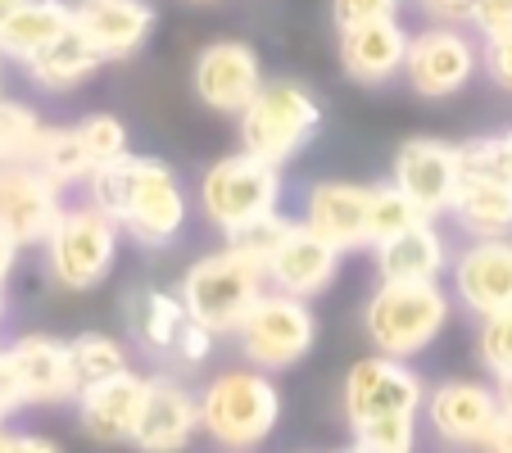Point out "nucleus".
Here are the masks:
<instances>
[{
    "label": "nucleus",
    "mask_w": 512,
    "mask_h": 453,
    "mask_svg": "<svg viewBox=\"0 0 512 453\" xmlns=\"http://www.w3.org/2000/svg\"><path fill=\"white\" fill-rule=\"evenodd\" d=\"M87 195L145 250H168L191 218V195L177 168L155 155H123L96 168Z\"/></svg>",
    "instance_id": "obj_1"
},
{
    "label": "nucleus",
    "mask_w": 512,
    "mask_h": 453,
    "mask_svg": "<svg viewBox=\"0 0 512 453\" xmlns=\"http://www.w3.org/2000/svg\"><path fill=\"white\" fill-rule=\"evenodd\" d=\"M454 318V295L440 281H377L363 299V336L377 354L408 358L440 340Z\"/></svg>",
    "instance_id": "obj_2"
},
{
    "label": "nucleus",
    "mask_w": 512,
    "mask_h": 453,
    "mask_svg": "<svg viewBox=\"0 0 512 453\" xmlns=\"http://www.w3.org/2000/svg\"><path fill=\"white\" fill-rule=\"evenodd\" d=\"M182 295L186 313L200 327H209L213 336H236L241 322L250 318V309L268 295V268L254 259L250 250H241L236 241H227L223 250H209L182 272Z\"/></svg>",
    "instance_id": "obj_3"
},
{
    "label": "nucleus",
    "mask_w": 512,
    "mask_h": 453,
    "mask_svg": "<svg viewBox=\"0 0 512 453\" xmlns=\"http://www.w3.org/2000/svg\"><path fill=\"white\" fill-rule=\"evenodd\" d=\"M281 390L263 367H227L200 386V431L223 453H250L277 431Z\"/></svg>",
    "instance_id": "obj_4"
},
{
    "label": "nucleus",
    "mask_w": 512,
    "mask_h": 453,
    "mask_svg": "<svg viewBox=\"0 0 512 453\" xmlns=\"http://www.w3.org/2000/svg\"><path fill=\"white\" fill-rule=\"evenodd\" d=\"M195 204H200L204 222L232 241V236L259 227L263 218L281 213V168L250 150H236L200 173Z\"/></svg>",
    "instance_id": "obj_5"
},
{
    "label": "nucleus",
    "mask_w": 512,
    "mask_h": 453,
    "mask_svg": "<svg viewBox=\"0 0 512 453\" xmlns=\"http://www.w3.org/2000/svg\"><path fill=\"white\" fill-rule=\"evenodd\" d=\"M241 123V150L286 168L322 127V100L304 82H263V91L245 105Z\"/></svg>",
    "instance_id": "obj_6"
},
{
    "label": "nucleus",
    "mask_w": 512,
    "mask_h": 453,
    "mask_svg": "<svg viewBox=\"0 0 512 453\" xmlns=\"http://www.w3.org/2000/svg\"><path fill=\"white\" fill-rule=\"evenodd\" d=\"M118 241H123V227L109 218L100 204H68L64 218L55 222L46 250V272L59 290H96L100 281L114 272L118 263Z\"/></svg>",
    "instance_id": "obj_7"
},
{
    "label": "nucleus",
    "mask_w": 512,
    "mask_h": 453,
    "mask_svg": "<svg viewBox=\"0 0 512 453\" xmlns=\"http://www.w3.org/2000/svg\"><path fill=\"white\" fill-rule=\"evenodd\" d=\"M236 345H241V358L250 367H263V372H290L295 363L313 354L318 345V313H313V299H295L281 295V290L268 286V295L250 309V318L236 331Z\"/></svg>",
    "instance_id": "obj_8"
},
{
    "label": "nucleus",
    "mask_w": 512,
    "mask_h": 453,
    "mask_svg": "<svg viewBox=\"0 0 512 453\" xmlns=\"http://www.w3.org/2000/svg\"><path fill=\"white\" fill-rule=\"evenodd\" d=\"M422 408L426 381L413 372L408 358H390L372 349L368 358L349 363L345 386H340V413H345L349 431L390 422V417H422Z\"/></svg>",
    "instance_id": "obj_9"
},
{
    "label": "nucleus",
    "mask_w": 512,
    "mask_h": 453,
    "mask_svg": "<svg viewBox=\"0 0 512 453\" xmlns=\"http://www.w3.org/2000/svg\"><path fill=\"white\" fill-rule=\"evenodd\" d=\"M476 73H481V37H472L463 23H426L408 37L404 82L413 96L449 100L472 87Z\"/></svg>",
    "instance_id": "obj_10"
},
{
    "label": "nucleus",
    "mask_w": 512,
    "mask_h": 453,
    "mask_svg": "<svg viewBox=\"0 0 512 453\" xmlns=\"http://www.w3.org/2000/svg\"><path fill=\"white\" fill-rule=\"evenodd\" d=\"M390 182L422 209V218L440 222L454 209L458 191H463V182H467L463 150H458L454 141H440V136H408L395 150V173H390Z\"/></svg>",
    "instance_id": "obj_11"
},
{
    "label": "nucleus",
    "mask_w": 512,
    "mask_h": 453,
    "mask_svg": "<svg viewBox=\"0 0 512 453\" xmlns=\"http://www.w3.org/2000/svg\"><path fill=\"white\" fill-rule=\"evenodd\" d=\"M64 209V186L50 182L37 164H0V232L19 250L46 245Z\"/></svg>",
    "instance_id": "obj_12"
},
{
    "label": "nucleus",
    "mask_w": 512,
    "mask_h": 453,
    "mask_svg": "<svg viewBox=\"0 0 512 453\" xmlns=\"http://www.w3.org/2000/svg\"><path fill=\"white\" fill-rule=\"evenodd\" d=\"M449 295L472 318L512 309V236H472L449 263Z\"/></svg>",
    "instance_id": "obj_13"
},
{
    "label": "nucleus",
    "mask_w": 512,
    "mask_h": 453,
    "mask_svg": "<svg viewBox=\"0 0 512 453\" xmlns=\"http://www.w3.org/2000/svg\"><path fill=\"white\" fill-rule=\"evenodd\" d=\"M503 404L499 390L490 381H472V376H454V381H440L435 390H426V426L440 444L449 449H481L490 426L499 422Z\"/></svg>",
    "instance_id": "obj_14"
},
{
    "label": "nucleus",
    "mask_w": 512,
    "mask_h": 453,
    "mask_svg": "<svg viewBox=\"0 0 512 453\" xmlns=\"http://www.w3.org/2000/svg\"><path fill=\"white\" fill-rule=\"evenodd\" d=\"M372 186L345 182V177H327L304 191L300 222L340 254L372 250Z\"/></svg>",
    "instance_id": "obj_15"
},
{
    "label": "nucleus",
    "mask_w": 512,
    "mask_h": 453,
    "mask_svg": "<svg viewBox=\"0 0 512 453\" xmlns=\"http://www.w3.org/2000/svg\"><path fill=\"white\" fill-rule=\"evenodd\" d=\"M191 87L204 109L241 118L263 91V59L245 41H209L191 64Z\"/></svg>",
    "instance_id": "obj_16"
},
{
    "label": "nucleus",
    "mask_w": 512,
    "mask_h": 453,
    "mask_svg": "<svg viewBox=\"0 0 512 453\" xmlns=\"http://www.w3.org/2000/svg\"><path fill=\"white\" fill-rule=\"evenodd\" d=\"M200 431V390L182 381V372H155L145 390V408L136 422V453H182Z\"/></svg>",
    "instance_id": "obj_17"
},
{
    "label": "nucleus",
    "mask_w": 512,
    "mask_h": 453,
    "mask_svg": "<svg viewBox=\"0 0 512 453\" xmlns=\"http://www.w3.org/2000/svg\"><path fill=\"white\" fill-rule=\"evenodd\" d=\"M340 259H345V254H340L336 245L313 236L300 218H290L286 232L277 236V245H272L268 259H263V268H268L272 290L295 295V299H318V295H327L331 281H336Z\"/></svg>",
    "instance_id": "obj_18"
},
{
    "label": "nucleus",
    "mask_w": 512,
    "mask_h": 453,
    "mask_svg": "<svg viewBox=\"0 0 512 453\" xmlns=\"http://www.w3.org/2000/svg\"><path fill=\"white\" fill-rule=\"evenodd\" d=\"M145 390H150V376H141L136 367L123 376H109L100 386L78 390L73 408H78L82 435L96 444H132L141 408H145Z\"/></svg>",
    "instance_id": "obj_19"
},
{
    "label": "nucleus",
    "mask_w": 512,
    "mask_h": 453,
    "mask_svg": "<svg viewBox=\"0 0 512 453\" xmlns=\"http://www.w3.org/2000/svg\"><path fill=\"white\" fill-rule=\"evenodd\" d=\"M73 28L100 50V59H132L155 32L150 0H73Z\"/></svg>",
    "instance_id": "obj_20"
},
{
    "label": "nucleus",
    "mask_w": 512,
    "mask_h": 453,
    "mask_svg": "<svg viewBox=\"0 0 512 453\" xmlns=\"http://www.w3.org/2000/svg\"><path fill=\"white\" fill-rule=\"evenodd\" d=\"M5 349H10L14 367H19L28 408H55V404H73L78 399V372H73L68 340L28 331V336L10 340Z\"/></svg>",
    "instance_id": "obj_21"
},
{
    "label": "nucleus",
    "mask_w": 512,
    "mask_h": 453,
    "mask_svg": "<svg viewBox=\"0 0 512 453\" xmlns=\"http://www.w3.org/2000/svg\"><path fill=\"white\" fill-rule=\"evenodd\" d=\"M408 37L413 32L399 19L345 28L340 32V68H345V78L358 82V87H386V82L404 78Z\"/></svg>",
    "instance_id": "obj_22"
},
{
    "label": "nucleus",
    "mask_w": 512,
    "mask_h": 453,
    "mask_svg": "<svg viewBox=\"0 0 512 453\" xmlns=\"http://www.w3.org/2000/svg\"><path fill=\"white\" fill-rule=\"evenodd\" d=\"M195 318L186 313L182 295L177 290H159V286H145L127 299V331H132L136 349L159 363L173 367L177 354H182V340L191 336Z\"/></svg>",
    "instance_id": "obj_23"
},
{
    "label": "nucleus",
    "mask_w": 512,
    "mask_h": 453,
    "mask_svg": "<svg viewBox=\"0 0 512 453\" xmlns=\"http://www.w3.org/2000/svg\"><path fill=\"white\" fill-rule=\"evenodd\" d=\"M372 259H377L381 281H440L454 263V250H449L445 232L431 218H422L408 232L372 245Z\"/></svg>",
    "instance_id": "obj_24"
},
{
    "label": "nucleus",
    "mask_w": 512,
    "mask_h": 453,
    "mask_svg": "<svg viewBox=\"0 0 512 453\" xmlns=\"http://www.w3.org/2000/svg\"><path fill=\"white\" fill-rule=\"evenodd\" d=\"M100 50L91 46L87 37H82L78 28H68L64 37L55 41V46H46L37 59H28V78L37 82L41 91H50V96H64V91H78L82 82H91L100 73Z\"/></svg>",
    "instance_id": "obj_25"
},
{
    "label": "nucleus",
    "mask_w": 512,
    "mask_h": 453,
    "mask_svg": "<svg viewBox=\"0 0 512 453\" xmlns=\"http://www.w3.org/2000/svg\"><path fill=\"white\" fill-rule=\"evenodd\" d=\"M68 28H73V5L68 0H23L5 37H0V55L28 64L46 46H55Z\"/></svg>",
    "instance_id": "obj_26"
},
{
    "label": "nucleus",
    "mask_w": 512,
    "mask_h": 453,
    "mask_svg": "<svg viewBox=\"0 0 512 453\" xmlns=\"http://www.w3.org/2000/svg\"><path fill=\"white\" fill-rule=\"evenodd\" d=\"M454 222L472 236H512V186L494 182V177H476L467 173L463 191L454 200Z\"/></svg>",
    "instance_id": "obj_27"
},
{
    "label": "nucleus",
    "mask_w": 512,
    "mask_h": 453,
    "mask_svg": "<svg viewBox=\"0 0 512 453\" xmlns=\"http://www.w3.org/2000/svg\"><path fill=\"white\" fill-rule=\"evenodd\" d=\"M32 164H37L41 173L50 177V182L64 186V191H68V186H87L91 173H96V164H91V155H87V145H82L78 123H73V127L46 123V132H41V145H37V155H32Z\"/></svg>",
    "instance_id": "obj_28"
},
{
    "label": "nucleus",
    "mask_w": 512,
    "mask_h": 453,
    "mask_svg": "<svg viewBox=\"0 0 512 453\" xmlns=\"http://www.w3.org/2000/svg\"><path fill=\"white\" fill-rule=\"evenodd\" d=\"M68 354H73V372H78V390L100 386L109 376L132 372V349L123 345L109 331H82V336L68 340Z\"/></svg>",
    "instance_id": "obj_29"
},
{
    "label": "nucleus",
    "mask_w": 512,
    "mask_h": 453,
    "mask_svg": "<svg viewBox=\"0 0 512 453\" xmlns=\"http://www.w3.org/2000/svg\"><path fill=\"white\" fill-rule=\"evenodd\" d=\"M46 132V118L28 100L0 96V164H32Z\"/></svg>",
    "instance_id": "obj_30"
},
{
    "label": "nucleus",
    "mask_w": 512,
    "mask_h": 453,
    "mask_svg": "<svg viewBox=\"0 0 512 453\" xmlns=\"http://www.w3.org/2000/svg\"><path fill=\"white\" fill-rule=\"evenodd\" d=\"M368 222H372V245H377V241H390V236L408 232V227H417L422 209H417L395 182H377L372 186V218Z\"/></svg>",
    "instance_id": "obj_31"
},
{
    "label": "nucleus",
    "mask_w": 512,
    "mask_h": 453,
    "mask_svg": "<svg viewBox=\"0 0 512 453\" xmlns=\"http://www.w3.org/2000/svg\"><path fill=\"white\" fill-rule=\"evenodd\" d=\"M78 132H82V145H87V155H91V164L96 168H105V164H114V159H123V155H132V141H127V123L118 114H87V118H78Z\"/></svg>",
    "instance_id": "obj_32"
},
{
    "label": "nucleus",
    "mask_w": 512,
    "mask_h": 453,
    "mask_svg": "<svg viewBox=\"0 0 512 453\" xmlns=\"http://www.w3.org/2000/svg\"><path fill=\"white\" fill-rule=\"evenodd\" d=\"M463 164L467 173L476 177H494V182H508L512 186V127L490 136H476V141H463Z\"/></svg>",
    "instance_id": "obj_33"
},
{
    "label": "nucleus",
    "mask_w": 512,
    "mask_h": 453,
    "mask_svg": "<svg viewBox=\"0 0 512 453\" xmlns=\"http://www.w3.org/2000/svg\"><path fill=\"white\" fill-rule=\"evenodd\" d=\"M476 363L490 376L512 372V309L476 318Z\"/></svg>",
    "instance_id": "obj_34"
},
{
    "label": "nucleus",
    "mask_w": 512,
    "mask_h": 453,
    "mask_svg": "<svg viewBox=\"0 0 512 453\" xmlns=\"http://www.w3.org/2000/svg\"><path fill=\"white\" fill-rule=\"evenodd\" d=\"M349 435H354L349 444L368 453H417V417H390V422H372Z\"/></svg>",
    "instance_id": "obj_35"
},
{
    "label": "nucleus",
    "mask_w": 512,
    "mask_h": 453,
    "mask_svg": "<svg viewBox=\"0 0 512 453\" xmlns=\"http://www.w3.org/2000/svg\"><path fill=\"white\" fill-rule=\"evenodd\" d=\"M404 0H331V19L336 28H358V23H381V19H399Z\"/></svg>",
    "instance_id": "obj_36"
},
{
    "label": "nucleus",
    "mask_w": 512,
    "mask_h": 453,
    "mask_svg": "<svg viewBox=\"0 0 512 453\" xmlns=\"http://www.w3.org/2000/svg\"><path fill=\"white\" fill-rule=\"evenodd\" d=\"M481 73L499 91H512V32H499V37L481 41Z\"/></svg>",
    "instance_id": "obj_37"
},
{
    "label": "nucleus",
    "mask_w": 512,
    "mask_h": 453,
    "mask_svg": "<svg viewBox=\"0 0 512 453\" xmlns=\"http://www.w3.org/2000/svg\"><path fill=\"white\" fill-rule=\"evenodd\" d=\"M467 28L476 37H499V32H512V0H472V19Z\"/></svg>",
    "instance_id": "obj_38"
},
{
    "label": "nucleus",
    "mask_w": 512,
    "mask_h": 453,
    "mask_svg": "<svg viewBox=\"0 0 512 453\" xmlns=\"http://www.w3.org/2000/svg\"><path fill=\"white\" fill-rule=\"evenodd\" d=\"M19 408H28V395H23V381H19V367H14L10 349L0 345V422H10Z\"/></svg>",
    "instance_id": "obj_39"
},
{
    "label": "nucleus",
    "mask_w": 512,
    "mask_h": 453,
    "mask_svg": "<svg viewBox=\"0 0 512 453\" xmlns=\"http://www.w3.org/2000/svg\"><path fill=\"white\" fill-rule=\"evenodd\" d=\"M426 23H467L472 19V0H417Z\"/></svg>",
    "instance_id": "obj_40"
},
{
    "label": "nucleus",
    "mask_w": 512,
    "mask_h": 453,
    "mask_svg": "<svg viewBox=\"0 0 512 453\" xmlns=\"http://www.w3.org/2000/svg\"><path fill=\"white\" fill-rule=\"evenodd\" d=\"M0 453H64V444L41 431H10L5 444H0Z\"/></svg>",
    "instance_id": "obj_41"
},
{
    "label": "nucleus",
    "mask_w": 512,
    "mask_h": 453,
    "mask_svg": "<svg viewBox=\"0 0 512 453\" xmlns=\"http://www.w3.org/2000/svg\"><path fill=\"white\" fill-rule=\"evenodd\" d=\"M476 453H512V413H499V422L490 426V435Z\"/></svg>",
    "instance_id": "obj_42"
},
{
    "label": "nucleus",
    "mask_w": 512,
    "mask_h": 453,
    "mask_svg": "<svg viewBox=\"0 0 512 453\" xmlns=\"http://www.w3.org/2000/svg\"><path fill=\"white\" fill-rule=\"evenodd\" d=\"M14 268H19V245H14L10 236L0 232V286L14 277Z\"/></svg>",
    "instance_id": "obj_43"
},
{
    "label": "nucleus",
    "mask_w": 512,
    "mask_h": 453,
    "mask_svg": "<svg viewBox=\"0 0 512 453\" xmlns=\"http://www.w3.org/2000/svg\"><path fill=\"white\" fill-rule=\"evenodd\" d=\"M494 390H499V404H503V413H512V372L494 376Z\"/></svg>",
    "instance_id": "obj_44"
},
{
    "label": "nucleus",
    "mask_w": 512,
    "mask_h": 453,
    "mask_svg": "<svg viewBox=\"0 0 512 453\" xmlns=\"http://www.w3.org/2000/svg\"><path fill=\"white\" fill-rule=\"evenodd\" d=\"M23 0H0V37H5V28H10V19L19 14Z\"/></svg>",
    "instance_id": "obj_45"
},
{
    "label": "nucleus",
    "mask_w": 512,
    "mask_h": 453,
    "mask_svg": "<svg viewBox=\"0 0 512 453\" xmlns=\"http://www.w3.org/2000/svg\"><path fill=\"white\" fill-rule=\"evenodd\" d=\"M5 313H10V299H5V286H0V322H5Z\"/></svg>",
    "instance_id": "obj_46"
},
{
    "label": "nucleus",
    "mask_w": 512,
    "mask_h": 453,
    "mask_svg": "<svg viewBox=\"0 0 512 453\" xmlns=\"http://www.w3.org/2000/svg\"><path fill=\"white\" fill-rule=\"evenodd\" d=\"M5 435H10V426H5V422H0V444H5Z\"/></svg>",
    "instance_id": "obj_47"
},
{
    "label": "nucleus",
    "mask_w": 512,
    "mask_h": 453,
    "mask_svg": "<svg viewBox=\"0 0 512 453\" xmlns=\"http://www.w3.org/2000/svg\"><path fill=\"white\" fill-rule=\"evenodd\" d=\"M191 5H218V0H191Z\"/></svg>",
    "instance_id": "obj_48"
},
{
    "label": "nucleus",
    "mask_w": 512,
    "mask_h": 453,
    "mask_svg": "<svg viewBox=\"0 0 512 453\" xmlns=\"http://www.w3.org/2000/svg\"><path fill=\"white\" fill-rule=\"evenodd\" d=\"M0 96H5V82H0Z\"/></svg>",
    "instance_id": "obj_49"
}]
</instances>
